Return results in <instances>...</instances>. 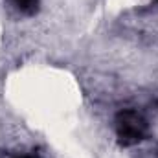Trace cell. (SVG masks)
Listing matches in <instances>:
<instances>
[{
  "label": "cell",
  "mask_w": 158,
  "mask_h": 158,
  "mask_svg": "<svg viewBox=\"0 0 158 158\" xmlns=\"http://www.w3.org/2000/svg\"><path fill=\"white\" fill-rule=\"evenodd\" d=\"M147 123L136 110H121L116 118V132L123 145H134L143 140Z\"/></svg>",
  "instance_id": "6da1fadb"
},
{
  "label": "cell",
  "mask_w": 158,
  "mask_h": 158,
  "mask_svg": "<svg viewBox=\"0 0 158 158\" xmlns=\"http://www.w3.org/2000/svg\"><path fill=\"white\" fill-rule=\"evenodd\" d=\"M22 158H31V156H22Z\"/></svg>",
  "instance_id": "3957f363"
},
{
  "label": "cell",
  "mask_w": 158,
  "mask_h": 158,
  "mask_svg": "<svg viewBox=\"0 0 158 158\" xmlns=\"http://www.w3.org/2000/svg\"><path fill=\"white\" fill-rule=\"evenodd\" d=\"M13 2H15V6L22 13H28V15L35 13L37 11V6H39V0H13Z\"/></svg>",
  "instance_id": "7a4b0ae2"
}]
</instances>
